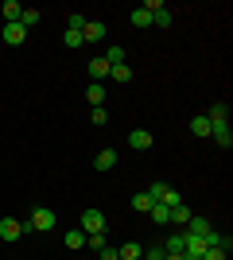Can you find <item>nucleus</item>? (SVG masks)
<instances>
[{
    "label": "nucleus",
    "instance_id": "obj_1",
    "mask_svg": "<svg viewBox=\"0 0 233 260\" xmlns=\"http://www.w3.org/2000/svg\"><path fill=\"white\" fill-rule=\"evenodd\" d=\"M55 221H58V217H55V210H35V214H31V221H27L23 229H35V233H47V229H55Z\"/></svg>",
    "mask_w": 233,
    "mask_h": 260
},
{
    "label": "nucleus",
    "instance_id": "obj_2",
    "mask_svg": "<svg viewBox=\"0 0 233 260\" xmlns=\"http://www.w3.org/2000/svg\"><path fill=\"white\" fill-rule=\"evenodd\" d=\"M82 233H105V214L101 210H86L82 214Z\"/></svg>",
    "mask_w": 233,
    "mask_h": 260
},
{
    "label": "nucleus",
    "instance_id": "obj_3",
    "mask_svg": "<svg viewBox=\"0 0 233 260\" xmlns=\"http://www.w3.org/2000/svg\"><path fill=\"white\" fill-rule=\"evenodd\" d=\"M23 233H27V229H23L16 217H4V221H0V241H8V245H12V241H20Z\"/></svg>",
    "mask_w": 233,
    "mask_h": 260
},
{
    "label": "nucleus",
    "instance_id": "obj_4",
    "mask_svg": "<svg viewBox=\"0 0 233 260\" xmlns=\"http://www.w3.org/2000/svg\"><path fill=\"white\" fill-rule=\"evenodd\" d=\"M128 148H132V152H148V148H152V132L148 128H132L128 132Z\"/></svg>",
    "mask_w": 233,
    "mask_h": 260
},
{
    "label": "nucleus",
    "instance_id": "obj_5",
    "mask_svg": "<svg viewBox=\"0 0 233 260\" xmlns=\"http://www.w3.org/2000/svg\"><path fill=\"white\" fill-rule=\"evenodd\" d=\"M82 39H86V43H101V39H105V23H101V20H86Z\"/></svg>",
    "mask_w": 233,
    "mask_h": 260
},
{
    "label": "nucleus",
    "instance_id": "obj_6",
    "mask_svg": "<svg viewBox=\"0 0 233 260\" xmlns=\"http://www.w3.org/2000/svg\"><path fill=\"white\" fill-rule=\"evenodd\" d=\"M23 39H27V31H23L20 23H4V43L8 47H20Z\"/></svg>",
    "mask_w": 233,
    "mask_h": 260
},
{
    "label": "nucleus",
    "instance_id": "obj_7",
    "mask_svg": "<svg viewBox=\"0 0 233 260\" xmlns=\"http://www.w3.org/2000/svg\"><path fill=\"white\" fill-rule=\"evenodd\" d=\"M202 241H206V249H222V252H229V237H225V233H218V229L202 233Z\"/></svg>",
    "mask_w": 233,
    "mask_h": 260
},
{
    "label": "nucleus",
    "instance_id": "obj_8",
    "mask_svg": "<svg viewBox=\"0 0 233 260\" xmlns=\"http://www.w3.org/2000/svg\"><path fill=\"white\" fill-rule=\"evenodd\" d=\"M0 16H4V23H20V16H23V4H16V0H4Z\"/></svg>",
    "mask_w": 233,
    "mask_h": 260
},
{
    "label": "nucleus",
    "instance_id": "obj_9",
    "mask_svg": "<svg viewBox=\"0 0 233 260\" xmlns=\"http://www.w3.org/2000/svg\"><path fill=\"white\" fill-rule=\"evenodd\" d=\"M206 120H210V128H218V124H229V105H214L210 113H206Z\"/></svg>",
    "mask_w": 233,
    "mask_h": 260
},
{
    "label": "nucleus",
    "instance_id": "obj_10",
    "mask_svg": "<svg viewBox=\"0 0 233 260\" xmlns=\"http://www.w3.org/2000/svg\"><path fill=\"white\" fill-rule=\"evenodd\" d=\"M93 167H97V171H109V167H117V152H113V148H101L97 159H93Z\"/></svg>",
    "mask_w": 233,
    "mask_h": 260
},
{
    "label": "nucleus",
    "instance_id": "obj_11",
    "mask_svg": "<svg viewBox=\"0 0 233 260\" xmlns=\"http://www.w3.org/2000/svg\"><path fill=\"white\" fill-rule=\"evenodd\" d=\"M210 136H214V140H218V144H222L225 152H229V148H233V132H229V124H218V128H210Z\"/></svg>",
    "mask_w": 233,
    "mask_h": 260
},
{
    "label": "nucleus",
    "instance_id": "obj_12",
    "mask_svg": "<svg viewBox=\"0 0 233 260\" xmlns=\"http://www.w3.org/2000/svg\"><path fill=\"white\" fill-rule=\"evenodd\" d=\"M109 70H113V66L105 62V58H101V54H97V58H89V74L97 78V82H101V78H109Z\"/></svg>",
    "mask_w": 233,
    "mask_h": 260
},
{
    "label": "nucleus",
    "instance_id": "obj_13",
    "mask_svg": "<svg viewBox=\"0 0 233 260\" xmlns=\"http://www.w3.org/2000/svg\"><path fill=\"white\" fill-rule=\"evenodd\" d=\"M86 101H89L93 109H97V105H105V86H101V82H93V86L86 89Z\"/></svg>",
    "mask_w": 233,
    "mask_h": 260
},
{
    "label": "nucleus",
    "instance_id": "obj_14",
    "mask_svg": "<svg viewBox=\"0 0 233 260\" xmlns=\"http://www.w3.org/2000/svg\"><path fill=\"white\" fill-rule=\"evenodd\" d=\"M117 256H121V260H140V256H144V249H140L136 241H128V245H121V249H117Z\"/></svg>",
    "mask_w": 233,
    "mask_h": 260
},
{
    "label": "nucleus",
    "instance_id": "obj_15",
    "mask_svg": "<svg viewBox=\"0 0 233 260\" xmlns=\"http://www.w3.org/2000/svg\"><path fill=\"white\" fill-rule=\"evenodd\" d=\"M210 221H206V217H190V221H187V233H194V237H202V233H210Z\"/></svg>",
    "mask_w": 233,
    "mask_h": 260
},
{
    "label": "nucleus",
    "instance_id": "obj_16",
    "mask_svg": "<svg viewBox=\"0 0 233 260\" xmlns=\"http://www.w3.org/2000/svg\"><path fill=\"white\" fill-rule=\"evenodd\" d=\"M190 221V210L183 206V202H179V206H171V221H167V225H187Z\"/></svg>",
    "mask_w": 233,
    "mask_h": 260
},
{
    "label": "nucleus",
    "instance_id": "obj_17",
    "mask_svg": "<svg viewBox=\"0 0 233 260\" xmlns=\"http://www.w3.org/2000/svg\"><path fill=\"white\" fill-rule=\"evenodd\" d=\"M148 214H152V221H155V225H167V221H171V210H167V206H159V202H152V210H148Z\"/></svg>",
    "mask_w": 233,
    "mask_h": 260
},
{
    "label": "nucleus",
    "instance_id": "obj_18",
    "mask_svg": "<svg viewBox=\"0 0 233 260\" xmlns=\"http://www.w3.org/2000/svg\"><path fill=\"white\" fill-rule=\"evenodd\" d=\"M190 132H194V136H210V120H206V113H198V117L190 120Z\"/></svg>",
    "mask_w": 233,
    "mask_h": 260
},
{
    "label": "nucleus",
    "instance_id": "obj_19",
    "mask_svg": "<svg viewBox=\"0 0 233 260\" xmlns=\"http://www.w3.org/2000/svg\"><path fill=\"white\" fill-rule=\"evenodd\" d=\"M35 23H39V8H23V16H20V27H23V31H31Z\"/></svg>",
    "mask_w": 233,
    "mask_h": 260
},
{
    "label": "nucleus",
    "instance_id": "obj_20",
    "mask_svg": "<svg viewBox=\"0 0 233 260\" xmlns=\"http://www.w3.org/2000/svg\"><path fill=\"white\" fill-rule=\"evenodd\" d=\"M179 202H183V194H179L175 186H167V190H163V198H159V206H167V210H171V206H179Z\"/></svg>",
    "mask_w": 233,
    "mask_h": 260
},
{
    "label": "nucleus",
    "instance_id": "obj_21",
    "mask_svg": "<svg viewBox=\"0 0 233 260\" xmlns=\"http://www.w3.org/2000/svg\"><path fill=\"white\" fill-rule=\"evenodd\" d=\"M66 249H86V233L82 229H70L66 233Z\"/></svg>",
    "mask_w": 233,
    "mask_h": 260
},
{
    "label": "nucleus",
    "instance_id": "obj_22",
    "mask_svg": "<svg viewBox=\"0 0 233 260\" xmlns=\"http://www.w3.org/2000/svg\"><path fill=\"white\" fill-rule=\"evenodd\" d=\"M109 78H117V82H132V66H128V62L113 66V70H109Z\"/></svg>",
    "mask_w": 233,
    "mask_h": 260
},
{
    "label": "nucleus",
    "instance_id": "obj_23",
    "mask_svg": "<svg viewBox=\"0 0 233 260\" xmlns=\"http://www.w3.org/2000/svg\"><path fill=\"white\" fill-rule=\"evenodd\" d=\"M132 27H152V12H148V8H136L132 12Z\"/></svg>",
    "mask_w": 233,
    "mask_h": 260
},
{
    "label": "nucleus",
    "instance_id": "obj_24",
    "mask_svg": "<svg viewBox=\"0 0 233 260\" xmlns=\"http://www.w3.org/2000/svg\"><path fill=\"white\" fill-rule=\"evenodd\" d=\"M101 58H105L109 66H121V62H124V47H109V51L101 54Z\"/></svg>",
    "mask_w": 233,
    "mask_h": 260
},
{
    "label": "nucleus",
    "instance_id": "obj_25",
    "mask_svg": "<svg viewBox=\"0 0 233 260\" xmlns=\"http://www.w3.org/2000/svg\"><path fill=\"white\" fill-rule=\"evenodd\" d=\"M132 210H140V214H148V210H152V194H132Z\"/></svg>",
    "mask_w": 233,
    "mask_h": 260
},
{
    "label": "nucleus",
    "instance_id": "obj_26",
    "mask_svg": "<svg viewBox=\"0 0 233 260\" xmlns=\"http://www.w3.org/2000/svg\"><path fill=\"white\" fill-rule=\"evenodd\" d=\"M167 256H175V252H183V233H171V237H167Z\"/></svg>",
    "mask_w": 233,
    "mask_h": 260
},
{
    "label": "nucleus",
    "instance_id": "obj_27",
    "mask_svg": "<svg viewBox=\"0 0 233 260\" xmlns=\"http://www.w3.org/2000/svg\"><path fill=\"white\" fill-rule=\"evenodd\" d=\"M152 23H155V27H171V12H167V4L159 12H152Z\"/></svg>",
    "mask_w": 233,
    "mask_h": 260
},
{
    "label": "nucleus",
    "instance_id": "obj_28",
    "mask_svg": "<svg viewBox=\"0 0 233 260\" xmlns=\"http://www.w3.org/2000/svg\"><path fill=\"white\" fill-rule=\"evenodd\" d=\"M66 47H70V51H78V47H86V39H82V31H74V27H66Z\"/></svg>",
    "mask_w": 233,
    "mask_h": 260
},
{
    "label": "nucleus",
    "instance_id": "obj_29",
    "mask_svg": "<svg viewBox=\"0 0 233 260\" xmlns=\"http://www.w3.org/2000/svg\"><path fill=\"white\" fill-rule=\"evenodd\" d=\"M86 245H89V249H105V233H86Z\"/></svg>",
    "mask_w": 233,
    "mask_h": 260
},
{
    "label": "nucleus",
    "instance_id": "obj_30",
    "mask_svg": "<svg viewBox=\"0 0 233 260\" xmlns=\"http://www.w3.org/2000/svg\"><path fill=\"white\" fill-rule=\"evenodd\" d=\"M89 117H93V124H105V120H109V113H105V105H97Z\"/></svg>",
    "mask_w": 233,
    "mask_h": 260
},
{
    "label": "nucleus",
    "instance_id": "obj_31",
    "mask_svg": "<svg viewBox=\"0 0 233 260\" xmlns=\"http://www.w3.org/2000/svg\"><path fill=\"white\" fill-rule=\"evenodd\" d=\"M202 260H225V252L222 249H206V252H202Z\"/></svg>",
    "mask_w": 233,
    "mask_h": 260
},
{
    "label": "nucleus",
    "instance_id": "obj_32",
    "mask_svg": "<svg viewBox=\"0 0 233 260\" xmlns=\"http://www.w3.org/2000/svg\"><path fill=\"white\" fill-rule=\"evenodd\" d=\"M144 256H148V260H163V256H167V252H163V249H148V252H144Z\"/></svg>",
    "mask_w": 233,
    "mask_h": 260
},
{
    "label": "nucleus",
    "instance_id": "obj_33",
    "mask_svg": "<svg viewBox=\"0 0 233 260\" xmlns=\"http://www.w3.org/2000/svg\"><path fill=\"white\" fill-rule=\"evenodd\" d=\"M101 260H117V249H109V245H105V249H101Z\"/></svg>",
    "mask_w": 233,
    "mask_h": 260
},
{
    "label": "nucleus",
    "instance_id": "obj_34",
    "mask_svg": "<svg viewBox=\"0 0 233 260\" xmlns=\"http://www.w3.org/2000/svg\"><path fill=\"white\" fill-rule=\"evenodd\" d=\"M163 260H183V252H175V256H163Z\"/></svg>",
    "mask_w": 233,
    "mask_h": 260
},
{
    "label": "nucleus",
    "instance_id": "obj_35",
    "mask_svg": "<svg viewBox=\"0 0 233 260\" xmlns=\"http://www.w3.org/2000/svg\"><path fill=\"white\" fill-rule=\"evenodd\" d=\"M117 260H121V256H117Z\"/></svg>",
    "mask_w": 233,
    "mask_h": 260
}]
</instances>
